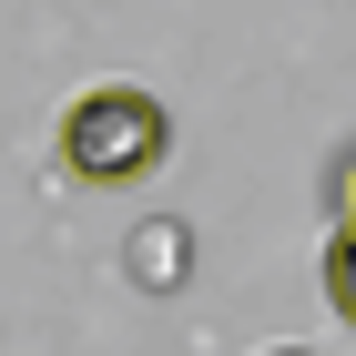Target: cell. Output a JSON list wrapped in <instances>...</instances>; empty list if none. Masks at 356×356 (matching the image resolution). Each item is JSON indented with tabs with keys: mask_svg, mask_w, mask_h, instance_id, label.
<instances>
[{
	"mask_svg": "<svg viewBox=\"0 0 356 356\" xmlns=\"http://www.w3.org/2000/svg\"><path fill=\"white\" fill-rule=\"evenodd\" d=\"M163 153H173V112L133 82H92L61 112V173H82V184H143Z\"/></svg>",
	"mask_w": 356,
	"mask_h": 356,
	"instance_id": "cell-1",
	"label": "cell"
},
{
	"mask_svg": "<svg viewBox=\"0 0 356 356\" xmlns=\"http://www.w3.org/2000/svg\"><path fill=\"white\" fill-rule=\"evenodd\" d=\"M316 285H326V305L356 326V224H326V254H316Z\"/></svg>",
	"mask_w": 356,
	"mask_h": 356,
	"instance_id": "cell-2",
	"label": "cell"
},
{
	"mask_svg": "<svg viewBox=\"0 0 356 356\" xmlns=\"http://www.w3.org/2000/svg\"><path fill=\"white\" fill-rule=\"evenodd\" d=\"M133 275L143 285H184V224H143L133 234Z\"/></svg>",
	"mask_w": 356,
	"mask_h": 356,
	"instance_id": "cell-3",
	"label": "cell"
},
{
	"mask_svg": "<svg viewBox=\"0 0 356 356\" xmlns=\"http://www.w3.org/2000/svg\"><path fill=\"white\" fill-rule=\"evenodd\" d=\"M326 224H356V143L336 153V173H326Z\"/></svg>",
	"mask_w": 356,
	"mask_h": 356,
	"instance_id": "cell-4",
	"label": "cell"
},
{
	"mask_svg": "<svg viewBox=\"0 0 356 356\" xmlns=\"http://www.w3.org/2000/svg\"><path fill=\"white\" fill-rule=\"evenodd\" d=\"M265 356H316V346H265Z\"/></svg>",
	"mask_w": 356,
	"mask_h": 356,
	"instance_id": "cell-5",
	"label": "cell"
}]
</instances>
